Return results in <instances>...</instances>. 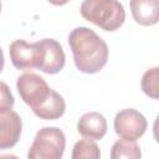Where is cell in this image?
<instances>
[{"instance_id": "6da1fadb", "label": "cell", "mask_w": 159, "mask_h": 159, "mask_svg": "<svg viewBox=\"0 0 159 159\" xmlns=\"http://www.w3.org/2000/svg\"><path fill=\"white\" fill-rule=\"evenodd\" d=\"M68 45L77 70L83 73H97L108 61L106 41L89 27H75L68 35Z\"/></svg>"}, {"instance_id": "7a4b0ae2", "label": "cell", "mask_w": 159, "mask_h": 159, "mask_svg": "<svg viewBox=\"0 0 159 159\" xmlns=\"http://www.w3.org/2000/svg\"><path fill=\"white\" fill-rule=\"evenodd\" d=\"M81 15L104 31L118 30L125 20V10L116 0H84L81 4Z\"/></svg>"}, {"instance_id": "3957f363", "label": "cell", "mask_w": 159, "mask_h": 159, "mask_svg": "<svg viewBox=\"0 0 159 159\" xmlns=\"http://www.w3.org/2000/svg\"><path fill=\"white\" fill-rule=\"evenodd\" d=\"M66 137L57 127L41 128L29 149L27 159H62Z\"/></svg>"}, {"instance_id": "277c9868", "label": "cell", "mask_w": 159, "mask_h": 159, "mask_svg": "<svg viewBox=\"0 0 159 159\" xmlns=\"http://www.w3.org/2000/svg\"><path fill=\"white\" fill-rule=\"evenodd\" d=\"M16 88L21 99L32 111L43 106L52 92V88H50L47 82L34 72H25L19 76Z\"/></svg>"}, {"instance_id": "5b68a950", "label": "cell", "mask_w": 159, "mask_h": 159, "mask_svg": "<svg viewBox=\"0 0 159 159\" xmlns=\"http://www.w3.org/2000/svg\"><path fill=\"white\" fill-rule=\"evenodd\" d=\"M11 63L17 70L41 68L45 60V47L40 41L29 43L25 40H15L9 47Z\"/></svg>"}, {"instance_id": "8992f818", "label": "cell", "mask_w": 159, "mask_h": 159, "mask_svg": "<svg viewBox=\"0 0 159 159\" xmlns=\"http://www.w3.org/2000/svg\"><path fill=\"white\" fill-rule=\"evenodd\" d=\"M114 130L117 135L127 142H135L147 130V119L137 109L125 108L119 111L114 117Z\"/></svg>"}, {"instance_id": "52a82bcc", "label": "cell", "mask_w": 159, "mask_h": 159, "mask_svg": "<svg viewBox=\"0 0 159 159\" xmlns=\"http://www.w3.org/2000/svg\"><path fill=\"white\" fill-rule=\"evenodd\" d=\"M0 123H1V132H0V148H12L20 139L22 122L20 116L14 112H4L0 113Z\"/></svg>"}, {"instance_id": "ba28073f", "label": "cell", "mask_w": 159, "mask_h": 159, "mask_svg": "<svg viewBox=\"0 0 159 159\" xmlns=\"http://www.w3.org/2000/svg\"><path fill=\"white\" fill-rule=\"evenodd\" d=\"M77 130L84 139L99 140L107 133V120L98 112H88L78 119Z\"/></svg>"}, {"instance_id": "9c48e42d", "label": "cell", "mask_w": 159, "mask_h": 159, "mask_svg": "<svg viewBox=\"0 0 159 159\" xmlns=\"http://www.w3.org/2000/svg\"><path fill=\"white\" fill-rule=\"evenodd\" d=\"M41 42L45 47V60L40 71L47 75L58 73L65 67L66 62V56L61 43L55 39H42Z\"/></svg>"}, {"instance_id": "30bf717a", "label": "cell", "mask_w": 159, "mask_h": 159, "mask_svg": "<svg viewBox=\"0 0 159 159\" xmlns=\"http://www.w3.org/2000/svg\"><path fill=\"white\" fill-rule=\"evenodd\" d=\"M129 6L137 24L153 26L159 22V0H132Z\"/></svg>"}, {"instance_id": "8fae6325", "label": "cell", "mask_w": 159, "mask_h": 159, "mask_svg": "<svg viewBox=\"0 0 159 159\" xmlns=\"http://www.w3.org/2000/svg\"><path fill=\"white\" fill-rule=\"evenodd\" d=\"M65 111H66V102L63 97L60 93H57L55 89H52L51 96L46 101V103L32 112L40 119L53 120V119L61 118L65 114Z\"/></svg>"}, {"instance_id": "7c38bea8", "label": "cell", "mask_w": 159, "mask_h": 159, "mask_svg": "<svg viewBox=\"0 0 159 159\" xmlns=\"http://www.w3.org/2000/svg\"><path fill=\"white\" fill-rule=\"evenodd\" d=\"M111 159H142V150L135 142L117 140L111 148Z\"/></svg>"}, {"instance_id": "4fadbf2b", "label": "cell", "mask_w": 159, "mask_h": 159, "mask_svg": "<svg viewBox=\"0 0 159 159\" xmlns=\"http://www.w3.org/2000/svg\"><path fill=\"white\" fill-rule=\"evenodd\" d=\"M71 159H101L99 147L94 140L80 139L72 148Z\"/></svg>"}, {"instance_id": "5bb4252c", "label": "cell", "mask_w": 159, "mask_h": 159, "mask_svg": "<svg viewBox=\"0 0 159 159\" xmlns=\"http://www.w3.org/2000/svg\"><path fill=\"white\" fill-rule=\"evenodd\" d=\"M140 87L149 98L159 99V66L152 67L143 73Z\"/></svg>"}, {"instance_id": "9a60e30c", "label": "cell", "mask_w": 159, "mask_h": 159, "mask_svg": "<svg viewBox=\"0 0 159 159\" xmlns=\"http://www.w3.org/2000/svg\"><path fill=\"white\" fill-rule=\"evenodd\" d=\"M0 87H1V89H0L1 91L0 113L12 111V107H14V96H12L11 91L9 89V87H7V84L5 82H1Z\"/></svg>"}, {"instance_id": "2e32d148", "label": "cell", "mask_w": 159, "mask_h": 159, "mask_svg": "<svg viewBox=\"0 0 159 159\" xmlns=\"http://www.w3.org/2000/svg\"><path fill=\"white\" fill-rule=\"evenodd\" d=\"M153 134H154V139L157 140V143H159V114L157 116L154 124H153Z\"/></svg>"}, {"instance_id": "e0dca14e", "label": "cell", "mask_w": 159, "mask_h": 159, "mask_svg": "<svg viewBox=\"0 0 159 159\" xmlns=\"http://www.w3.org/2000/svg\"><path fill=\"white\" fill-rule=\"evenodd\" d=\"M0 159H19V158L16 155H14V154H1Z\"/></svg>"}]
</instances>
